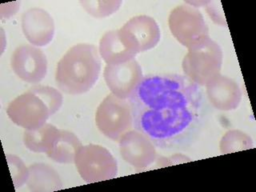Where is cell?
I'll use <instances>...</instances> for the list:
<instances>
[{
	"instance_id": "6da1fadb",
	"label": "cell",
	"mask_w": 256,
	"mask_h": 192,
	"mask_svg": "<svg viewBox=\"0 0 256 192\" xmlns=\"http://www.w3.org/2000/svg\"><path fill=\"white\" fill-rule=\"evenodd\" d=\"M129 102L134 129L164 150L190 146L210 114L201 86L182 74L144 76Z\"/></svg>"
},
{
	"instance_id": "7a4b0ae2",
	"label": "cell",
	"mask_w": 256,
	"mask_h": 192,
	"mask_svg": "<svg viewBox=\"0 0 256 192\" xmlns=\"http://www.w3.org/2000/svg\"><path fill=\"white\" fill-rule=\"evenodd\" d=\"M100 72L101 58L98 48L93 44H76L58 61L56 84L66 94H82L96 85Z\"/></svg>"
},
{
	"instance_id": "3957f363",
	"label": "cell",
	"mask_w": 256,
	"mask_h": 192,
	"mask_svg": "<svg viewBox=\"0 0 256 192\" xmlns=\"http://www.w3.org/2000/svg\"><path fill=\"white\" fill-rule=\"evenodd\" d=\"M64 96L49 86H33L8 104L6 114L12 122L25 130H36L46 124L60 110Z\"/></svg>"
},
{
	"instance_id": "277c9868",
	"label": "cell",
	"mask_w": 256,
	"mask_h": 192,
	"mask_svg": "<svg viewBox=\"0 0 256 192\" xmlns=\"http://www.w3.org/2000/svg\"><path fill=\"white\" fill-rule=\"evenodd\" d=\"M188 49L182 62L184 76L198 86H206L220 74L224 58L222 49L210 36Z\"/></svg>"
},
{
	"instance_id": "5b68a950",
	"label": "cell",
	"mask_w": 256,
	"mask_h": 192,
	"mask_svg": "<svg viewBox=\"0 0 256 192\" xmlns=\"http://www.w3.org/2000/svg\"><path fill=\"white\" fill-rule=\"evenodd\" d=\"M74 162L86 184L112 180L118 173V162L114 156L106 148L96 144L81 146Z\"/></svg>"
},
{
	"instance_id": "8992f818",
	"label": "cell",
	"mask_w": 256,
	"mask_h": 192,
	"mask_svg": "<svg viewBox=\"0 0 256 192\" xmlns=\"http://www.w3.org/2000/svg\"><path fill=\"white\" fill-rule=\"evenodd\" d=\"M96 124L104 136L118 141L133 126L130 102L112 93L108 94L97 108Z\"/></svg>"
},
{
	"instance_id": "52a82bcc",
	"label": "cell",
	"mask_w": 256,
	"mask_h": 192,
	"mask_svg": "<svg viewBox=\"0 0 256 192\" xmlns=\"http://www.w3.org/2000/svg\"><path fill=\"white\" fill-rule=\"evenodd\" d=\"M170 32L180 44L190 48L209 37V28L200 10L188 4H181L170 12L168 18Z\"/></svg>"
},
{
	"instance_id": "ba28073f",
	"label": "cell",
	"mask_w": 256,
	"mask_h": 192,
	"mask_svg": "<svg viewBox=\"0 0 256 192\" xmlns=\"http://www.w3.org/2000/svg\"><path fill=\"white\" fill-rule=\"evenodd\" d=\"M118 34L125 46L136 54L154 48L161 38L158 24L148 16H134L128 20L118 29Z\"/></svg>"
},
{
	"instance_id": "9c48e42d",
	"label": "cell",
	"mask_w": 256,
	"mask_h": 192,
	"mask_svg": "<svg viewBox=\"0 0 256 192\" xmlns=\"http://www.w3.org/2000/svg\"><path fill=\"white\" fill-rule=\"evenodd\" d=\"M10 66L14 74L28 84H38L48 74V62L42 50L33 45H22L13 52Z\"/></svg>"
},
{
	"instance_id": "30bf717a",
	"label": "cell",
	"mask_w": 256,
	"mask_h": 192,
	"mask_svg": "<svg viewBox=\"0 0 256 192\" xmlns=\"http://www.w3.org/2000/svg\"><path fill=\"white\" fill-rule=\"evenodd\" d=\"M104 80L112 94L118 98H130L144 78L142 68L136 58L124 64L106 65Z\"/></svg>"
},
{
	"instance_id": "8fae6325",
	"label": "cell",
	"mask_w": 256,
	"mask_h": 192,
	"mask_svg": "<svg viewBox=\"0 0 256 192\" xmlns=\"http://www.w3.org/2000/svg\"><path fill=\"white\" fill-rule=\"evenodd\" d=\"M118 146L124 161L138 169L150 166L157 158L154 144L136 129L129 130L120 138Z\"/></svg>"
},
{
	"instance_id": "7c38bea8",
	"label": "cell",
	"mask_w": 256,
	"mask_h": 192,
	"mask_svg": "<svg viewBox=\"0 0 256 192\" xmlns=\"http://www.w3.org/2000/svg\"><path fill=\"white\" fill-rule=\"evenodd\" d=\"M24 34L33 46H48L54 38L56 25L52 16L42 8L28 9L22 16Z\"/></svg>"
},
{
	"instance_id": "4fadbf2b",
	"label": "cell",
	"mask_w": 256,
	"mask_h": 192,
	"mask_svg": "<svg viewBox=\"0 0 256 192\" xmlns=\"http://www.w3.org/2000/svg\"><path fill=\"white\" fill-rule=\"evenodd\" d=\"M206 94L210 105L222 112L237 109L242 96L238 84L234 80L221 74L206 84Z\"/></svg>"
},
{
	"instance_id": "5bb4252c",
	"label": "cell",
	"mask_w": 256,
	"mask_h": 192,
	"mask_svg": "<svg viewBox=\"0 0 256 192\" xmlns=\"http://www.w3.org/2000/svg\"><path fill=\"white\" fill-rule=\"evenodd\" d=\"M26 185L32 192H50L64 188L58 172L46 164H34L29 168Z\"/></svg>"
},
{
	"instance_id": "9a60e30c",
	"label": "cell",
	"mask_w": 256,
	"mask_h": 192,
	"mask_svg": "<svg viewBox=\"0 0 256 192\" xmlns=\"http://www.w3.org/2000/svg\"><path fill=\"white\" fill-rule=\"evenodd\" d=\"M98 52L106 65L124 64L133 60L136 56L122 44L118 36V30H109L102 36Z\"/></svg>"
},
{
	"instance_id": "2e32d148",
	"label": "cell",
	"mask_w": 256,
	"mask_h": 192,
	"mask_svg": "<svg viewBox=\"0 0 256 192\" xmlns=\"http://www.w3.org/2000/svg\"><path fill=\"white\" fill-rule=\"evenodd\" d=\"M82 146L80 138L73 132L60 129L58 137L46 156L58 164H72Z\"/></svg>"
},
{
	"instance_id": "e0dca14e",
	"label": "cell",
	"mask_w": 256,
	"mask_h": 192,
	"mask_svg": "<svg viewBox=\"0 0 256 192\" xmlns=\"http://www.w3.org/2000/svg\"><path fill=\"white\" fill-rule=\"evenodd\" d=\"M60 133V129L50 124H45L36 130H25L24 144L34 153H48L52 150Z\"/></svg>"
},
{
	"instance_id": "ac0fdd59",
	"label": "cell",
	"mask_w": 256,
	"mask_h": 192,
	"mask_svg": "<svg viewBox=\"0 0 256 192\" xmlns=\"http://www.w3.org/2000/svg\"><path fill=\"white\" fill-rule=\"evenodd\" d=\"M253 146V140L250 136L240 130H228L222 136L220 144V152L222 154L249 150Z\"/></svg>"
},
{
	"instance_id": "d6986e66",
	"label": "cell",
	"mask_w": 256,
	"mask_h": 192,
	"mask_svg": "<svg viewBox=\"0 0 256 192\" xmlns=\"http://www.w3.org/2000/svg\"><path fill=\"white\" fill-rule=\"evenodd\" d=\"M80 4L88 14L94 18H105L116 13L122 5L120 0H84Z\"/></svg>"
},
{
	"instance_id": "ffe728a7",
	"label": "cell",
	"mask_w": 256,
	"mask_h": 192,
	"mask_svg": "<svg viewBox=\"0 0 256 192\" xmlns=\"http://www.w3.org/2000/svg\"><path fill=\"white\" fill-rule=\"evenodd\" d=\"M8 165L12 173V180L16 188H21L28 182L29 177V169L22 162L21 158L14 154H8L6 156Z\"/></svg>"
},
{
	"instance_id": "44dd1931",
	"label": "cell",
	"mask_w": 256,
	"mask_h": 192,
	"mask_svg": "<svg viewBox=\"0 0 256 192\" xmlns=\"http://www.w3.org/2000/svg\"><path fill=\"white\" fill-rule=\"evenodd\" d=\"M212 6H208V4H206V10H208V14L210 16V18L214 20V22L217 24H220L222 26H226V20L224 16V12L222 13H218L217 14V10H218V6H212V2H210Z\"/></svg>"
}]
</instances>
